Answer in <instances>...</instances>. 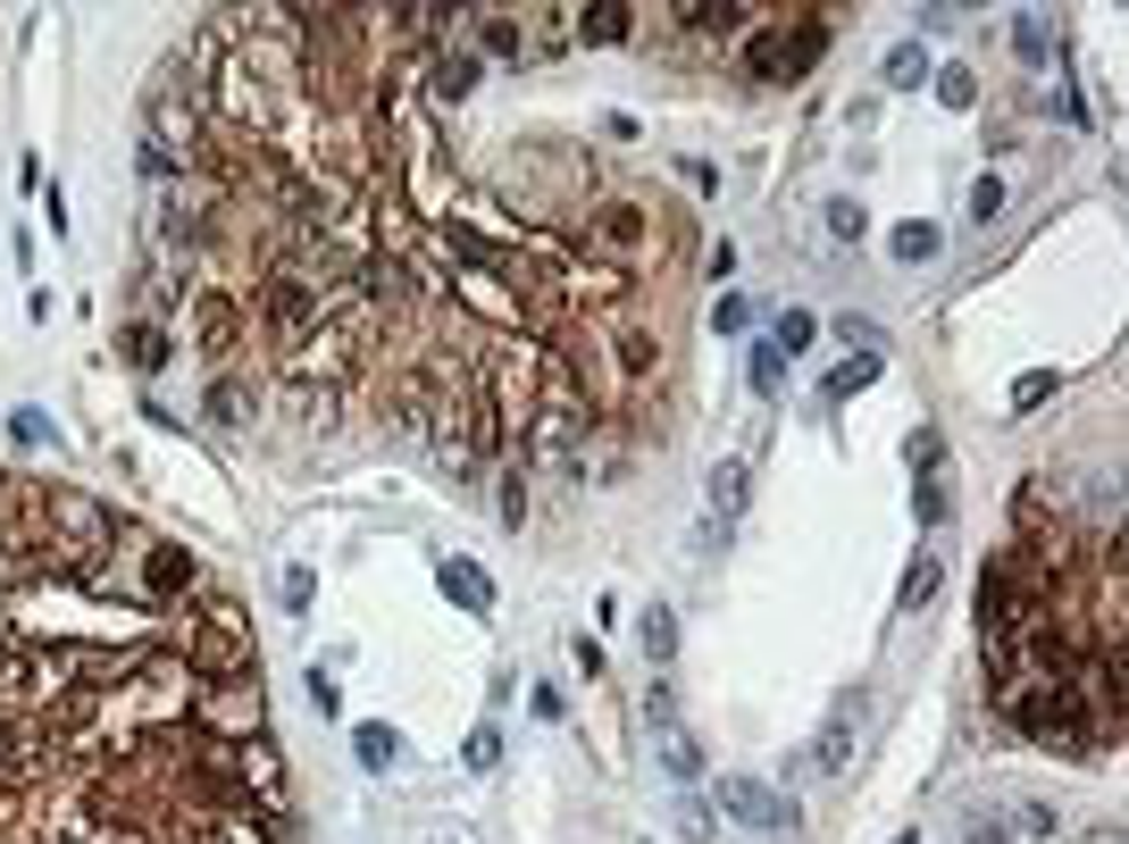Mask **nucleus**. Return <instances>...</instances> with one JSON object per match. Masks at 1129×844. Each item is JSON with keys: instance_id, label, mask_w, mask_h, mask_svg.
I'll return each mask as SVG.
<instances>
[{"instance_id": "nucleus-1", "label": "nucleus", "mask_w": 1129, "mask_h": 844, "mask_svg": "<svg viewBox=\"0 0 1129 844\" xmlns=\"http://www.w3.org/2000/svg\"><path fill=\"white\" fill-rule=\"evenodd\" d=\"M0 844H301L235 594L34 477H0Z\"/></svg>"}, {"instance_id": "nucleus-2", "label": "nucleus", "mask_w": 1129, "mask_h": 844, "mask_svg": "<svg viewBox=\"0 0 1129 844\" xmlns=\"http://www.w3.org/2000/svg\"><path fill=\"white\" fill-rule=\"evenodd\" d=\"M1021 535L987 561L978 636L1004 728L1054 752H1105L1121 736V527L1112 510L1079 535L1029 493Z\"/></svg>"}, {"instance_id": "nucleus-3", "label": "nucleus", "mask_w": 1129, "mask_h": 844, "mask_svg": "<svg viewBox=\"0 0 1129 844\" xmlns=\"http://www.w3.org/2000/svg\"><path fill=\"white\" fill-rule=\"evenodd\" d=\"M828 51V18H811V9H770V18L745 34V51H736V67L753 75V84H795V75H811Z\"/></svg>"}, {"instance_id": "nucleus-4", "label": "nucleus", "mask_w": 1129, "mask_h": 844, "mask_svg": "<svg viewBox=\"0 0 1129 844\" xmlns=\"http://www.w3.org/2000/svg\"><path fill=\"white\" fill-rule=\"evenodd\" d=\"M719 811L745 827H795V803L787 794H770L762 778H719Z\"/></svg>"}, {"instance_id": "nucleus-5", "label": "nucleus", "mask_w": 1129, "mask_h": 844, "mask_svg": "<svg viewBox=\"0 0 1129 844\" xmlns=\"http://www.w3.org/2000/svg\"><path fill=\"white\" fill-rule=\"evenodd\" d=\"M846 761H853V711H837V719L820 728V744L804 752V770H811V778H837Z\"/></svg>"}, {"instance_id": "nucleus-6", "label": "nucleus", "mask_w": 1129, "mask_h": 844, "mask_svg": "<svg viewBox=\"0 0 1129 844\" xmlns=\"http://www.w3.org/2000/svg\"><path fill=\"white\" fill-rule=\"evenodd\" d=\"M636 9H620V0H611V9H569V34H586V42H628L636 34Z\"/></svg>"}, {"instance_id": "nucleus-7", "label": "nucleus", "mask_w": 1129, "mask_h": 844, "mask_svg": "<svg viewBox=\"0 0 1129 844\" xmlns=\"http://www.w3.org/2000/svg\"><path fill=\"white\" fill-rule=\"evenodd\" d=\"M209 418H226V427L260 418V394H251V376H209Z\"/></svg>"}, {"instance_id": "nucleus-8", "label": "nucleus", "mask_w": 1129, "mask_h": 844, "mask_svg": "<svg viewBox=\"0 0 1129 844\" xmlns=\"http://www.w3.org/2000/svg\"><path fill=\"white\" fill-rule=\"evenodd\" d=\"M444 594L460 602V611H494V577L477 561H444Z\"/></svg>"}, {"instance_id": "nucleus-9", "label": "nucleus", "mask_w": 1129, "mask_h": 844, "mask_svg": "<svg viewBox=\"0 0 1129 844\" xmlns=\"http://www.w3.org/2000/svg\"><path fill=\"white\" fill-rule=\"evenodd\" d=\"M745 493H753V469L745 460H719L712 469V519H745Z\"/></svg>"}, {"instance_id": "nucleus-10", "label": "nucleus", "mask_w": 1129, "mask_h": 844, "mask_svg": "<svg viewBox=\"0 0 1129 844\" xmlns=\"http://www.w3.org/2000/svg\"><path fill=\"white\" fill-rule=\"evenodd\" d=\"M126 360H134L143 376H159V368H168V326L134 319V326H126Z\"/></svg>"}, {"instance_id": "nucleus-11", "label": "nucleus", "mask_w": 1129, "mask_h": 844, "mask_svg": "<svg viewBox=\"0 0 1129 844\" xmlns=\"http://www.w3.org/2000/svg\"><path fill=\"white\" fill-rule=\"evenodd\" d=\"M636 636H644V660H677V611L653 602V611L636 619Z\"/></svg>"}, {"instance_id": "nucleus-12", "label": "nucleus", "mask_w": 1129, "mask_h": 844, "mask_svg": "<svg viewBox=\"0 0 1129 844\" xmlns=\"http://www.w3.org/2000/svg\"><path fill=\"white\" fill-rule=\"evenodd\" d=\"M1013 51L1029 59V67H1054V59H1063V51H1054V34H1046V18H1013Z\"/></svg>"}, {"instance_id": "nucleus-13", "label": "nucleus", "mask_w": 1129, "mask_h": 844, "mask_svg": "<svg viewBox=\"0 0 1129 844\" xmlns=\"http://www.w3.org/2000/svg\"><path fill=\"white\" fill-rule=\"evenodd\" d=\"M745 376H753V394L770 402V394H778V385H787V360H778V352H770V343H753V352H745Z\"/></svg>"}, {"instance_id": "nucleus-14", "label": "nucleus", "mask_w": 1129, "mask_h": 844, "mask_svg": "<svg viewBox=\"0 0 1129 844\" xmlns=\"http://www.w3.org/2000/svg\"><path fill=\"white\" fill-rule=\"evenodd\" d=\"M870 376H879V360H870V352H853V360H846V368H837V376H820V394H828V402H846V394H862Z\"/></svg>"}, {"instance_id": "nucleus-15", "label": "nucleus", "mask_w": 1129, "mask_h": 844, "mask_svg": "<svg viewBox=\"0 0 1129 844\" xmlns=\"http://www.w3.org/2000/svg\"><path fill=\"white\" fill-rule=\"evenodd\" d=\"M352 752L369 761V770H394V761H402V736H394V728H360V736H352Z\"/></svg>"}, {"instance_id": "nucleus-16", "label": "nucleus", "mask_w": 1129, "mask_h": 844, "mask_svg": "<svg viewBox=\"0 0 1129 844\" xmlns=\"http://www.w3.org/2000/svg\"><path fill=\"white\" fill-rule=\"evenodd\" d=\"M938 243H945V235H938V226H921V218L887 235V251H895V260H929V251H938Z\"/></svg>"}, {"instance_id": "nucleus-17", "label": "nucleus", "mask_w": 1129, "mask_h": 844, "mask_svg": "<svg viewBox=\"0 0 1129 844\" xmlns=\"http://www.w3.org/2000/svg\"><path fill=\"white\" fill-rule=\"evenodd\" d=\"M938 577H945V569H938V552H921V561L903 569V611H921V602L938 594Z\"/></svg>"}, {"instance_id": "nucleus-18", "label": "nucleus", "mask_w": 1129, "mask_h": 844, "mask_svg": "<svg viewBox=\"0 0 1129 844\" xmlns=\"http://www.w3.org/2000/svg\"><path fill=\"white\" fill-rule=\"evenodd\" d=\"M921 75H929L921 42H895V51H887V84H895V93H903V84H921Z\"/></svg>"}, {"instance_id": "nucleus-19", "label": "nucleus", "mask_w": 1129, "mask_h": 844, "mask_svg": "<svg viewBox=\"0 0 1129 844\" xmlns=\"http://www.w3.org/2000/svg\"><path fill=\"white\" fill-rule=\"evenodd\" d=\"M753 310H762L753 293H728V301H712V335H745V326H753Z\"/></svg>"}, {"instance_id": "nucleus-20", "label": "nucleus", "mask_w": 1129, "mask_h": 844, "mask_svg": "<svg viewBox=\"0 0 1129 844\" xmlns=\"http://www.w3.org/2000/svg\"><path fill=\"white\" fill-rule=\"evenodd\" d=\"M811 335H820V319H811V310H787V319H778V343L770 352L787 360V352H811Z\"/></svg>"}, {"instance_id": "nucleus-21", "label": "nucleus", "mask_w": 1129, "mask_h": 844, "mask_svg": "<svg viewBox=\"0 0 1129 844\" xmlns=\"http://www.w3.org/2000/svg\"><path fill=\"white\" fill-rule=\"evenodd\" d=\"M661 761H670V778H677V786H695V778H703V752L686 744V736H670V744H661Z\"/></svg>"}, {"instance_id": "nucleus-22", "label": "nucleus", "mask_w": 1129, "mask_h": 844, "mask_svg": "<svg viewBox=\"0 0 1129 844\" xmlns=\"http://www.w3.org/2000/svg\"><path fill=\"white\" fill-rule=\"evenodd\" d=\"M945 510H954V493H945L938 477H921V493H912V519H921V527H938Z\"/></svg>"}, {"instance_id": "nucleus-23", "label": "nucleus", "mask_w": 1129, "mask_h": 844, "mask_svg": "<svg viewBox=\"0 0 1129 844\" xmlns=\"http://www.w3.org/2000/svg\"><path fill=\"white\" fill-rule=\"evenodd\" d=\"M971 93H978L971 67H945V75H938V101H945V110H971Z\"/></svg>"}, {"instance_id": "nucleus-24", "label": "nucleus", "mask_w": 1129, "mask_h": 844, "mask_svg": "<svg viewBox=\"0 0 1129 844\" xmlns=\"http://www.w3.org/2000/svg\"><path fill=\"white\" fill-rule=\"evenodd\" d=\"M277 594H284V611H310V594H319V577H310V569H284V585H277Z\"/></svg>"}, {"instance_id": "nucleus-25", "label": "nucleus", "mask_w": 1129, "mask_h": 844, "mask_svg": "<svg viewBox=\"0 0 1129 844\" xmlns=\"http://www.w3.org/2000/svg\"><path fill=\"white\" fill-rule=\"evenodd\" d=\"M527 711H536V719H569V702H561V686L536 677V686H527Z\"/></svg>"}, {"instance_id": "nucleus-26", "label": "nucleus", "mask_w": 1129, "mask_h": 844, "mask_svg": "<svg viewBox=\"0 0 1129 844\" xmlns=\"http://www.w3.org/2000/svg\"><path fill=\"white\" fill-rule=\"evenodd\" d=\"M996 209H1004V176H978V185H971V218H996Z\"/></svg>"}, {"instance_id": "nucleus-27", "label": "nucleus", "mask_w": 1129, "mask_h": 844, "mask_svg": "<svg viewBox=\"0 0 1129 844\" xmlns=\"http://www.w3.org/2000/svg\"><path fill=\"white\" fill-rule=\"evenodd\" d=\"M1046 394H1054V368L1021 376V385H1013V410H1037V402H1046Z\"/></svg>"}, {"instance_id": "nucleus-28", "label": "nucleus", "mask_w": 1129, "mask_h": 844, "mask_svg": "<svg viewBox=\"0 0 1129 844\" xmlns=\"http://www.w3.org/2000/svg\"><path fill=\"white\" fill-rule=\"evenodd\" d=\"M494 761H503V736L477 728V736H469V770H494Z\"/></svg>"}, {"instance_id": "nucleus-29", "label": "nucleus", "mask_w": 1129, "mask_h": 844, "mask_svg": "<svg viewBox=\"0 0 1129 844\" xmlns=\"http://www.w3.org/2000/svg\"><path fill=\"white\" fill-rule=\"evenodd\" d=\"M9 435H18V444H51V418H42V410H18V418H9Z\"/></svg>"}, {"instance_id": "nucleus-30", "label": "nucleus", "mask_w": 1129, "mask_h": 844, "mask_svg": "<svg viewBox=\"0 0 1129 844\" xmlns=\"http://www.w3.org/2000/svg\"><path fill=\"white\" fill-rule=\"evenodd\" d=\"M301 686H310V702H319V711H343V695H335V677H327V669H310Z\"/></svg>"}, {"instance_id": "nucleus-31", "label": "nucleus", "mask_w": 1129, "mask_h": 844, "mask_svg": "<svg viewBox=\"0 0 1129 844\" xmlns=\"http://www.w3.org/2000/svg\"><path fill=\"white\" fill-rule=\"evenodd\" d=\"M912 469H921V477H938V435H929V427L912 435Z\"/></svg>"}, {"instance_id": "nucleus-32", "label": "nucleus", "mask_w": 1129, "mask_h": 844, "mask_svg": "<svg viewBox=\"0 0 1129 844\" xmlns=\"http://www.w3.org/2000/svg\"><path fill=\"white\" fill-rule=\"evenodd\" d=\"M837 335H846L853 352H870V343H879V326H870V319H837Z\"/></svg>"}, {"instance_id": "nucleus-33", "label": "nucleus", "mask_w": 1129, "mask_h": 844, "mask_svg": "<svg viewBox=\"0 0 1129 844\" xmlns=\"http://www.w3.org/2000/svg\"><path fill=\"white\" fill-rule=\"evenodd\" d=\"M971 844H1013V836H1004V827H978V836Z\"/></svg>"}]
</instances>
